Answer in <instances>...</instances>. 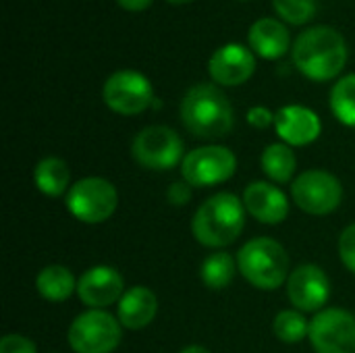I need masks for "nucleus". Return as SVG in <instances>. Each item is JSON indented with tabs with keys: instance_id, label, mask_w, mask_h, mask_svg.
<instances>
[{
	"instance_id": "24",
	"label": "nucleus",
	"mask_w": 355,
	"mask_h": 353,
	"mask_svg": "<svg viewBox=\"0 0 355 353\" xmlns=\"http://www.w3.org/2000/svg\"><path fill=\"white\" fill-rule=\"evenodd\" d=\"M275 335L283 343H300L310 335V322L300 310H283L275 318Z\"/></svg>"
},
{
	"instance_id": "18",
	"label": "nucleus",
	"mask_w": 355,
	"mask_h": 353,
	"mask_svg": "<svg viewBox=\"0 0 355 353\" xmlns=\"http://www.w3.org/2000/svg\"><path fill=\"white\" fill-rule=\"evenodd\" d=\"M248 42H250V48L258 56H262V58H281L287 52L291 37H289L287 27L281 21L264 17V19H258L250 27Z\"/></svg>"
},
{
	"instance_id": "30",
	"label": "nucleus",
	"mask_w": 355,
	"mask_h": 353,
	"mask_svg": "<svg viewBox=\"0 0 355 353\" xmlns=\"http://www.w3.org/2000/svg\"><path fill=\"white\" fill-rule=\"evenodd\" d=\"M125 10H131V12H139V10H146L152 0H116Z\"/></svg>"
},
{
	"instance_id": "9",
	"label": "nucleus",
	"mask_w": 355,
	"mask_h": 353,
	"mask_svg": "<svg viewBox=\"0 0 355 353\" xmlns=\"http://www.w3.org/2000/svg\"><path fill=\"white\" fill-rule=\"evenodd\" d=\"M291 198L308 214L324 216L339 208L343 200V187L339 179L327 171H304L291 185Z\"/></svg>"
},
{
	"instance_id": "29",
	"label": "nucleus",
	"mask_w": 355,
	"mask_h": 353,
	"mask_svg": "<svg viewBox=\"0 0 355 353\" xmlns=\"http://www.w3.org/2000/svg\"><path fill=\"white\" fill-rule=\"evenodd\" d=\"M248 123L256 129H266L270 123H275V114L266 106H254L248 112Z\"/></svg>"
},
{
	"instance_id": "6",
	"label": "nucleus",
	"mask_w": 355,
	"mask_h": 353,
	"mask_svg": "<svg viewBox=\"0 0 355 353\" xmlns=\"http://www.w3.org/2000/svg\"><path fill=\"white\" fill-rule=\"evenodd\" d=\"M121 343V322L104 310L79 314L69 329V345L75 353H112Z\"/></svg>"
},
{
	"instance_id": "20",
	"label": "nucleus",
	"mask_w": 355,
	"mask_h": 353,
	"mask_svg": "<svg viewBox=\"0 0 355 353\" xmlns=\"http://www.w3.org/2000/svg\"><path fill=\"white\" fill-rule=\"evenodd\" d=\"M33 181H35V187L48 198H58L67 189H71L69 187L71 173H69L67 162L60 158H52V156L37 162V166L33 169Z\"/></svg>"
},
{
	"instance_id": "32",
	"label": "nucleus",
	"mask_w": 355,
	"mask_h": 353,
	"mask_svg": "<svg viewBox=\"0 0 355 353\" xmlns=\"http://www.w3.org/2000/svg\"><path fill=\"white\" fill-rule=\"evenodd\" d=\"M168 2H173V4H185V2H191V0H168Z\"/></svg>"
},
{
	"instance_id": "5",
	"label": "nucleus",
	"mask_w": 355,
	"mask_h": 353,
	"mask_svg": "<svg viewBox=\"0 0 355 353\" xmlns=\"http://www.w3.org/2000/svg\"><path fill=\"white\" fill-rule=\"evenodd\" d=\"M119 206V193L108 179L85 177L71 185L67 191L69 212L87 225H98L108 221Z\"/></svg>"
},
{
	"instance_id": "21",
	"label": "nucleus",
	"mask_w": 355,
	"mask_h": 353,
	"mask_svg": "<svg viewBox=\"0 0 355 353\" xmlns=\"http://www.w3.org/2000/svg\"><path fill=\"white\" fill-rule=\"evenodd\" d=\"M262 171L275 183H287L295 175L297 158L287 144H270L262 152Z\"/></svg>"
},
{
	"instance_id": "10",
	"label": "nucleus",
	"mask_w": 355,
	"mask_h": 353,
	"mask_svg": "<svg viewBox=\"0 0 355 353\" xmlns=\"http://www.w3.org/2000/svg\"><path fill=\"white\" fill-rule=\"evenodd\" d=\"M102 96L110 110L125 117L144 112L154 100L152 83L148 77L131 69L112 73L104 83Z\"/></svg>"
},
{
	"instance_id": "27",
	"label": "nucleus",
	"mask_w": 355,
	"mask_h": 353,
	"mask_svg": "<svg viewBox=\"0 0 355 353\" xmlns=\"http://www.w3.org/2000/svg\"><path fill=\"white\" fill-rule=\"evenodd\" d=\"M0 353H35V343L25 335H4L0 341Z\"/></svg>"
},
{
	"instance_id": "13",
	"label": "nucleus",
	"mask_w": 355,
	"mask_h": 353,
	"mask_svg": "<svg viewBox=\"0 0 355 353\" xmlns=\"http://www.w3.org/2000/svg\"><path fill=\"white\" fill-rule=\"evenodd\" d=\"M123 289V277L112 266H92L77 279V295L92 310H102L121 302L125 295Z\"/></svg>"
},
{
	"instance_id": "25",
	"label": "nucleus",
	"mask_w": 355,
	"mask_h": 353,
	"mask_svg": "<svg viewBox=\"0 0 355 353\" xmlns=\"http://www.w3.org/2000/svg\"><path fill=\"white\" fill-rule=\"evenodd\" d=\"M272 4L279 17L293 25H304L316 15V0H272Z\"/></svg>"
},
{
	"instance_id": "15",
	"label": "nucleus",
	"mask_w": 355,
	"mask_h": 353,
	"mask_svg": "<svg viewBox=\"0 0 355 353\" xmlns=\"http://www.w3.org/2000/svg\"><path fill=\"white\" fill-rule=\"evenodd\" d=\"M275 129L277 135L287 146H308L318 139L322 125H320V117L308 106L289 104L277 110Z\"/></svg>"
},
{
	"instance_id": "12",
	"label": "nucleus",
	"mask_w": 355,
	"mask_h": 353,
	"mask_svg": "<svg viewBox=\"0 0 355 353\" xmlns=\"http://www.w3.org/2000/svg\"><path fill=\"white\" fill-rule=\"evenodd\" d=\"M289 302L300 312H320L331 298V281L316 264L297 266L287 279Z\"/></svg>"
},
{
	"instance_id": "1",
	"label": "nucleus",
	"mask_w": 355,
	"mask_h": 353,
	"mask_svg": "<svg viewBox=\"0 0 355 353\" xmlns=\"http://www.w3.org/2000/svg\"><path fill=\"white\" fill-rule=\"evenodd\" d=\"M291 54L295 67L308 79L329 81L343 71L347 62V44L337 29L316 25L297 35Z\"/></svg>"
},
{
	"instance_id": "19",
	"label": "nucleus",
	"mask_w": 355,
	"mask_h": 353,
	"mask_svg": "<svg viewBox=\"0 0 355 353\" xmlns=\"http://www.w3.org/2000/svg\"><path fill=\"white\" fill-rule=\"evenodd\" d=\"M35 287H37V293L46 302L58 304V302H64L67 298H71L73 291H77V281L67 266L50 264L40 270V275L35 279Z\"/></svg>"
},
{
	"instance_id": "26",
	"label": "nucleus",
	"mask_w": 355,
	"mask_h": 353,
	"mask_svg": "<svg viewBox=\"0 0 355 353\" xmlns=\"http://www.w3.org/2000/svg\"><path fill=\"white\" fill-rule=\"evenodd\" d=\"M339 256L343 264L355 275V223L349 225L339 237Z\"/></svg>"
},
{
	"instance_id": "4",
	"label": "nucleus",
	"mask_w": 355,
	"mask_h": 353,
	"mask_svg": "<svg viewBox=\"0 0 355 353\" xmlns=\"http://www.w3.org/2000/svg\"><path fill=\"white\" fill-rule=\"evenodd\" d=\"M237 268L254 287L275 291L289 279V256L279 241L256 237L239 250Z\"/></svg>"
},
{
	"instance_id": "17",
	"label": "nucleus",
	"mask_w": 355,
	"mask_h": 353,
	"mask_svg": "<svg viewBox=\"0 0 355 353\" xmlns=\"http://www.w3.org/2000/svg\"><path fill=\"white\" fill-rule=\"evenodd\" d=\"M156 312H158V300L154 291H150L148 287H131L129 291H125V295L119 302L116 318L121 327L139 331L146 329L156 318Z\"/></svg>"
},
{
	"instance_id": "16",
	"label": "nucleus",
	"mask_w": 355,
	"mask_h": 353,
	"mask_svg": "<svg viewBox=\"0 0 355 353\" xmlns=\"http://www.w3.org/2000/svg\"><path fill=\"white\" fill-rule=\"evenodd\" d=\"M243 206L258 223L264 225H279L289 214L287 196L266 181H254L243 191Z\"/></svg>"
},
{
	"instance_id": "2",
	"label": "nucleus",
	"mask_w": 355,
	"mask_h": 353,
	"mask_svg": "<svg viewBox=\"0 0 355 353\" xmlns=\"http://www.w3.org/2000/svg\"><path fill=\"white\" fill-rule=\"evenodd\" d=\"M181 121L191 135L200 139H218L229 135L235 114L229 98L216 85L198 83L181 100Z\"/></svg>"
},
{
	"instance_id": "23",
	"label": "nucleus",
	"mask_w": 355,
	"mask_h": 353,
	"mask_svg": "<svg viewBox=\"0 0 355 353\" xmlns=\"http://www.w3.org/2000/svg\"><path fill=\"white\" fill-rule=\"evenodd\" d=\"M331 110L347 127H355V73L341 77L331 92Z\"/></svg>"
},
{
	"instance_id": "11",
	"label": "nucleus",
	"mask_w": 355,
	"mask_h": 353,
	"mask_svg": "<svg viewBox=\"0 0 355 353\" xmlns=\"http://www.w3.org/2000/svg\"><path fill=\"white\" fill-rule=\"evenodd\" d=\"M316 353H355V316L341 308L318 312L308 335Z\"/></svg>"
},
{
	"instance_id": "22",
	"label": "nucleus",
	"mask_w": 355,
	"mask_h": 353,
	"mask_svg": "<svg viewBox=\"0 0 355 353\" xmlns=\"http://www.w3.org/2000/svg\"><path fill=\"white\" fill-rule=\"evenodd\" d=\"M235 268H237V264L231 254L214 252L204 260V264L200 268V277L208 289L218 291V289H225L231 285V281L235 277Z\"/></svg>"
},
{
	"instance_id": "28",
	"label": "nucleus",
	"mask_w": 355,
	"mask_h": 353,
	"mask_svg": "<svg viewBox=\"0 0 355 353\" xmlns=\"http://www.w3.org/2000/svg\"><path fill=\"white\" fill-rule=\"evenodd\" d=\"M166 196L173 206H185L191 200V185L187 181H177L168 187Z\"/></svg>"
},
{
	"instance_id": "7",
	"label": "nucleus",
	"mask_w": 355,
	"mask_h": 353,
	"mask_svg": "<svg viewBox=\"0 0 355 353\" xmlns=\"http://www.w3.org/2000/svg\"><path fill=\"white\" fill-rule=\"evenodd\" d=\"M131 154L135 162L148 171H168L183 162V139L171 127H146L135 135Z\"/></svg>"
},
{
	"instance_id": "14",
	"label": "nucleus",
	"mask_w": 355,
	"mask_h": 353,
	"mask_svg": "<svg viewBox=\"0 0 355 353\" xmlns=\"http://www.w3.org/2000/svg\"><path fill=\"white\" fill-rule=\"evenodd\" d=\"M208 71L218 85H241L254 75L256 58L241 44H225L210 56Z\"/></svg>"
},
{
	"instance_id": "31",
	"label": "nucleus",
	"mask_w": 355,
	"mask_h": 353,
	"mask_svg": "<svg viewBox=\"0 0 355 353\" xmlns=\"http://www.w3.org/2000/svg\"><path fill=\"white\" fill-rule=\"evenodd\" d=\"M179 353H210L204 345H189V347H185V350H181Z\"/></svg>"
},
{
	"instance_id": "8",
	"label": "nucleus",
	"mask_w": 355,
	"mask_h": 353,
	"mask_svg": "<svg viewBox=\"0 0 355 353\" xmlns=\"http://www.w3.org/2000/svg\"><path fill=\"white\" fill-rule=\"evenodd\" d=\"M237 171L235 154L225 146H204L185 154L181 162L183 181L191 187H212L229 181Z\"/></svg>"
},
{
	"instance_id": "3",
	"label": "nucleus",
	"mask_w": 355,
	"mask_h": 353,
	"mask_svg": "<svg viewBox=\"0 0 355 353\" xmlns=\"http://www.w3.org/2000/svg\"><path fill=\"white\" fill-rule=\"evenodd\" d=\"M245 227V206L235 193H216L208 198L193 214L191 233L206 248L231 246Z\"/></svg>"
}]
</instances>
